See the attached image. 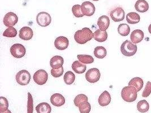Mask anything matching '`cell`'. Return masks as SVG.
Returning <instances> with one entry per match:
<instances>
[{
    "label": "cell",
    "instance_id": "d6a6232c",
    "mask_svg": "<svg viewBox=\"0 0 151 113\" xmlns=\"http://www.w3.org/2000/svg\"><path fill=\"white\" fill-rule=\"evenodd\" d=\"M79 109L81 113H89L91 110V106L89 102H84L79 106Z\"/></svg>",
    "mask_w": 151,
    "mask_h": 113
},
{
    "label": "cell",
    "instance_id": "f546056e",
    "mask_svg": "<svg viewBox=\"0 0 151 113\" xmlns=\"http://www.w3.org/2000/svg\"><path fill=\"white\" fill-rule=\"evenodd\" d=\"M87 101H88V97L84 94H80L78 95L74 100V104L77 107H79V105L83 102H87Z\"/></svg>",
    "mask_w": 151,
    "mask_h": 113
},
{
    "label": "cell",
    "instance_id": "6da1fadb",
    "mask_svg": "<svg viewBox=\"0 0 151 113\" xmlns=\"http://www.w3.org/2000/svg\"><path fill=\"white\" fill-rule=\"evenodd\" d=\"M93 37V34L89 28H84L78 30L74 35L76 42L79 44H84L92 40Z\"/></svg>",
    "mask_w": 151,
    "mask_h": 113
},
{
    "label": "cell",
    "instance_id": "7c38bea8",
    "mask_svg": "<svg viewBox=\"0 0 151 113\" xmlns=\"http://www.w3.org/2000/svg\"><path fill=\"white\" fill-rule=\"evenodd\" d=\"M69 41L68 39L63 36L57 37L55 41V46L57 49L63 50L66 49L69 46Z\"/></svg>",
    "mask_w": 151,
    "mask_h": 113
},
{
    "label": "cell",
    "instance_id": "8fae6325",
    "mask_svg": "<svg viewBox=\"0 0 151 113\" xmlns=\"http://www.w3.org/2000/svg\"><path fill=\"white\" fill-rule=\"evenodd\" d=\"M81 6L84 15L91 16H92L95 13L96 9L95 5L89 1H86L83 2Z\"/></svg>",
    "mask_w": 151,
    "mask_h": 113
},
{
    "label": "cell",
    "instance_id": "8992f818",
    "mask_svg": "<svg viewBox=\"0 0 151 113\" xmlns=\"http://www.w3.org/2000/svg\"><path fill=\"white\" fill-rule=\"evenodd\" d=\"M25 47L21 44H15L10 48V53L16 58H21L26 54Z\"/></svg>",
    "mask_w": 151,
    "mask_h": 113
},
{
    "label": "cell",
    "instance_id": "d6986e66",
    "mask_svg": "<svg viewBox=\"0 0 151 113\" xmlns=\"http://www.w3.org/2000/svg\"><path fill=\"white\" fill-rule=\"evenodd\" d=\"M135 8L139 13H145L148 10L149 5L145 0H138L135 4Z\"/></svg>",
    "mask_w": 151,
    "mask_h": 113
},
{
    "label": "cell",
    "instance_id": "277c9868",
    "mask_svg": "<svg viewBox=\"0 0 151 113\" xmlns=\"http://www.w3.org/2000/svg\"><path fill=\"white\" fill-rule=\"evenodd\" d=\"M31 80V75L27 70H23L19 71L16 75V81L21 85L28 84Z\"/></svg>",
    "mask_w": 151,
    "mask_h": 113
},
{
    "label": "cell",
    "instance_id": "44dd1931",
    "mask_svg": "<svg viewBox=\"0 0 151 113\" xmlns=\"http://www.w3.org/2000/svg\"><path fill=\"white\" fill-rule=\"evenodd\" d=\"M143 84L144 82L143 79L139 77L132 79L129 83V85L134 87L137 89V92H139L143 88Z\"/></svg>",
    "mask_w": 151,
    "mask_h": 113
},
{
    "label": "cell",
    "instance_id": "74e56055",
    "mask_svg": "<svg viewBox=\"0 0 151 113\" xmlns=\"http://www.w3.org/2000/svg\"><path fill=\"white\" fill-rule=\"evenodd\" d=\"M0 113H12V112H11L10 110H6L5 112H0Z\"/></svg>",
    "mask_w": 151,
    "mask_h": 113
},
{
    "label": "cell",
    "instance_id": "1f68e13d",
    "mask_svg": "<svg viewBox=\"0 0 151 113\" xmlns=\"http://www.w3.org/2000/svg\"><path fill=\"white\" fill-rule=\"evenodd\" d=\"M72 12L73 15L76 18H81L84 16L82 10V6L79 5H76L72 7Z\"/></svg>",
    "mask_w": 151,
    "mask_h": 113
},
{
    "label": "cell",
    "instance_id": "5b68a950",
    "mask_svg": "<svg viewBox=\"0 0 151 113\" xmlns=\"http://www.w3.org/2000/svg\"><path fill=\"white\" fill-rule=\"evenodd\" d=\"M36 21L40 26L44 27L50 25L52 21V18L48 13L42 11L37 14L36 16Z\"/></svg>",
    "mask_w": 151,
    "mask_h": 113
},
{
    "label": "cell",
    "instance_id": "ffe728a7",
    "mask_svg": "<svg viewBox=\"0 0 151 113\" xmlns=\"http://www.w3.org/2000/svg\"><path fill=\"white\" fill-rule=\"evenodd\" d=\"M93 38L98 42H104L108 38V34L106 31H103L100 29H97L93 33Z\"/></svg>",
    "mask_w": 151,
    "mask_h": 113
},
{
    "label": "cell",
    "instance_id": "2e32d148",
    "mask_svg": "<svg viewBox=\"0 0 151 113\" xmlns=\"http://www.w3.org/2000/svg\"><path fill=\"white\" fill-rule=\"evenodd\" d=\"M130 39L132 43H139L144 39V32L140 29H135L132 32Z\"/></svg>",
    "mask_w": 151,
    "mask_h": 113
},
{
    "label": "cell",
    "instance_id": "d4e9b609",
    "mask_svg": "<svg viewBox=\"0 0 151 113\" xmlns=\"http://www.w3.org/2000/svg\"><path fill=\"white\" fill-rule=\"evenodd\" d=\"M137 109L140 113H146L149 110L150 105L146 100H141L137 103Z\"/></svg>",
    "mask_w": 151,
    "mask_h": 113
},
{
    "label": "cell",
    "instance_id": "603a6c76",
    "mask_svg": "<svg viewBox=\"0 0 151 113\" xmlns=\"http://www.w3.org/2000/svg\"><path fill=\"white\" fill-rule=\"evenodd\" d=\"M36 110L37 113H50L52 108L48 103L42 102L36 106Z\"/></svg>",
    "mask_w": 151,
    "mask_h": 113
},
{
    "label": "cell",
    "instance_id": "30bf717a",
    "mask_svg": "<svg viewBox=\"0 0 151 113\" xmlns=\"http://www.w3.org/2000/svg\"><path fill=\"white\" fill-rule=\"evenodd\" d=\"M125 13L122 7H117L110 12V17L115 22L122 21L124 19Z\"/></svg>",
    "mask_w": 151,
    "mask_h": 113
},
{
    "label": "cell",
    "instance_id": "e0dca14e",
    "mask_svg": "<svg viewBox=\"0 0 151 113\" xmlns=\"http://www.w3.org/2000/svg\"><path fill=\"white\" fill-rule=\"evenodd\" d=\"M64 63V60L62 56H53L50 61V65L53 69H58L62 67Z\"/></svg>",
    "mask_w": 151,
    "mask_h": 113
},
{
    "label": "cell",
    "instance_id": "d590c367",
    "mask_svg": "<svg viewBox=\"0 0 151 113\" xmlns=\"http://www.w3.org/2000/svg\"><path fill=\"white\" fill-rule=\"evenodd\" d=\"M63 67L62 66V67L58 69H52L51 70V75L55 77V78H59L61 77L63 74Z\"/></svg>",
    "mask_w": 151,
    "mask_h": 113
},
{
    "label": "cell",
    "instance_id": "7a4b0ae2",
    "mask_svg": "<svg viewBox=\"0 0 151 113\" xmlns=\"http://www.w3.org/2000/svg\"><path fill=\"white\" fill-rule=\"evenodd\" d=\"M137 89L132 86L125 87L122 90L121 97L124 101L132 102L137 99Z\"/></svg>",
    "mask_w": 151,
    "mask_h": 113
},
{
    "label": "cell",
    "instance_id": "f35d334b",
    "mask_svg": "<svg viewBox=\"0 0 151 113\" xmlns=\"http://www.w3.org/2000/svg\"><path fill=\"white\" fill-rule=\"evenodd\" d=\"M148 31H149V32L151 34V24L149 26V27H148Z\"/></svg>",
    "mask_w": 151,
    "mask_h": 113
},
{
    "label": "cell",
    "instance_id": "ab89813d",
    "mask_svg": "<svg viewBox=\"0 0 151 113\" xmlns=\"http://www.w3.org/2000/svg\"><path fill=\"white\" fill-rule=\"evenodd\" d=\"M92 1H99V0H92Z\"/></svg>",
    "mask_w": 151,
    "mask_h": 113
},
{
    "label": "cell",
    "instance_id": "4fadbf2b",
    "mask_svg": "<svg viewBox=\"0 0 151 113\" xmlns=\"http://www.w3.org/2000/svg\"><path fill=\"white\" fill-rule=\"evenodd\" d=\"M33 35V31L29 27H24L19 31V36L22 40H29L32 38Z\"/></svg>",
    "mask_w": 151,
    "mask_h": 113
},
{
    "label": "cell",
    "instance_id": "4dcf8cb0",
    "mask_svg": "<svg viewBox=\"0 0 151 113\" xmlns=\"http://www.w3.org/2000/svg\"><path fill=\"white\" fill-rule=\"evenodd\" d=\"M17 35V31L13 27H10L4 31L3 36L6 37H15Z\"/></svg>",
    "mask_w": 151,
    "mask_h": 113
},
{
    "label": "cell",
    "instance_id": "836d02e7",
    "mask_svg": "<svg viewBox=\"0 0 151 113\" xmlns=\"http://www.w3.org/2000/svg\"><path fill=\"white\" fill-rule=\"evenodd\" d=\"M34 112V102L32 94L28 93L27 113H33Z\"/></svg>",
    "mask_w": 151,
    "mask_h": 113
},
{
    "label": "cell",
    "instance_id": "8d00e7d4",
    "mask_svg": "<svg viewBox=\"0 0 151 113\" xmlns=\"http://www.w3.org/2000/svg\"><path fill=\"white\" fill-rule=\"evenodd\" d=\"M151 82H148L146 84L145 88L142 93V96H143V97H147L151 94Z\"/></svg>",
    "mask_w": 151,
    "mask_h": 113
},
{
    "label": "cell",
    "instance_id": "3957f363",
    "mask_svg": "<svg viewBox=\"0 0 151 113\" xmlns=\"http://www.w3.org/2000/svg\"><path fill=\"white\" fill-rule=\"evenodd\" d=\"M137 46L130 41H124L121 46V51L124 56H131L135 55L137 51Z\"/></svg>",
    "mask_w": 151,
    "mask_h": 113
},
{
    "label": "cell",
    "instance_id": "83f0119b",
    "mask_svg": "<svg viewBox=\"0 0 151 113\" xmlns=\"http://www.w3.org/2000/svg\"><path fill=\"white\" fill-rule=\"evenodd\" d=\"M63 79H64L65 83L66 84H72L74 82V81H75L76 76H75L73 72L69 71L66 72L65 73V74L64 75Z\"/></svg>",
    "mask_w": 151,
    "mask_h": 113
},
{
    "label": "cell",
    "instance_id": "e575fe53",
    "mask_svg": "<svg viewBox=\"0 0 151 113\" xmlns=\"http://www.w3.org/2000/svg\"><path fill=\"white\" fill-rule=\"evenodd\" d=\"M9 102L7 99L4 97H0V112L8 110Z\"/></svg>",
    "mask_w": 151,
    "mask_h": 113
},
{
    "label": "cell",
    "instance_id": "cb8c5ba5",
    "mask_svg": "<svg viewBox=\"0 0 151 113\" xmlns=\"http://www.w3.org/2000/svg\"><path fill=\"white\" fill-rule=\"evenodd\" d=\"M140 15L135 12L129 13L126 16V21L128 22V23L131 24H137L140 21Z\"/></svg>",
    "mask_w": 151,
    "mask_h": 113
},
{
    "label": "cell",
    "instance_id": "4316f807",
    "mask_svg": "<svg viewBox=\"0 0 151 113\" xmlns=\"http://www.w3.org/2000/svg\"><path fill=\"white\" fill-rule=\"evenodd\" d=\"M118 32L120 35L127 36L130 32V28L127 24H120L118 27Z\"/></svg>",
    "mask_w": 151,
    "mask_h": 113
},
{
    "label": "cell",
    "instance_id": "484cf974",
    "mask_svg": "<svg viewBox=\"0 0 151 113\" xmlns=\"http://www.w3.org/2000/svg\"><path fill=\"white\" fill-rule=\"evenodd\" d=\"M106 50L103 46H97L94 50V55L97 58L103 59L106 56Z\"/></svg>",
    "mask_w": 151,
    "mask_h": 113
},
{
    "label": "cell",
    "instance_id": "f1b7e54d",
    "mask_svg": "<svg viewBox=\"0 0 151 113\" xmlns=\"http://www.w3.org/2000/svg\"><path fill=\"white\" fill-rule=\"evenodd\" d=\"M77 57L79 61L82 64H90L94 62L93 58L89 55L81 54V55H78Z\"/></svg>",
    "mask_w": 151,
    "mask_h": 113
},
{
    "label": "cell",
    "instance_id": "ac0fdd59",
    "mask_svg": "<svg viewBox=\"0 0 151 113\" xmlns=\"http://www.w3.org/2000/svg\"><path fill=\"white\" fill-rule=\"evenodd\" d=\"M98 102L99 105L101 106H106L108 105L111 102V96L110 93L106 91L101 93Z\"/></svg>",
    "mask_w": 151,
    "mask_h": 113
},
{
    "label": "cell",
    "instance_id": "5bb4252c",
    "mask_svg": "<svg viewBox=\"0 0 151 113\" xmlns=\"http://www.w3.org/2000/svg\"><path fill=\"white\" fill-rule=\"evenodd\" d=\"M50 102L55 106L60 107L62 106L65 103V99L60 93H55L50 97Z\"/></svg>",
    "mask_w": 151,
    "mask_h": 113
},
{
    "label": "cell",
    "instance_id": "52a82bcc",
    "mask_svg": "<svg viewBox=\"0 0 151 113\" xmlns=\"http://www.w3.org/2000/svg\"><path fill=\"white\" fill-rule=\"evenodd\" d=\"M48 75L47 71L44 70L37 71L34 75L33 79L35 82L38 85L45 84L48 80Z\"/></svg>",
    "mask_w": 151,
    "mask_h": 113
},
{
    "label": "cell",
    "instance_id": "7402d4cb",
    "mask_svg": "<svg viewBox=\"0 0 151 113\" xmlns=\"http://www.w3.org/2000/svg\"><path fill=\"white\" fill-rule=\"evenodd\" d=\"M72 69L77 74L84 73L87 69V66L80 61H76L72 64Z\"/></svg>",
    "mask_w": 151,
    "mask_h": 113
},
{
    "label": "cell",
    "instance_id": "9a60e30c",
    "mask_svg": "<svg viewBox=\"0 0 151 113\" xmlns=\"http://www.w3.org/2000/svg\"><path fill=\"white\" fill-rule=\"evenodd\" d=\"M97 25L100 29L103 31H106L110 25V19L108 16H101L97 21Z\"/></svg>",
    "mask_w": 151,
    "mask_h": 113
},
{
    "label": "cell",
    "instance_id": "9c48e42d",
    "mask_svg": "<svg viewBox=\"0 0 151 113\" xmlns=\"http://www.w3.org/2000/svg\"><path fill=\"white\" fill-rule=\"evenodd\" d=\"M18 21V16L13 12H9L6 14L4 18V24L7 27H13Z\"/></svg>",
    "mask_w": 151,
    "mask_h": 113
},
{
    "label": "cell",
    "instance_id": "ba28073f",
    "mask_svg": "<svg viewBox=\"0 0 151 113\" xmlns=\"http://www.w3.org/2000/svg\"><path fill=\"white\" fill-rule=\"evenodd\" d=\"M101 77V74L99 69L96 68H92L89 69L86 72V79L91 83H95L98 82Z\"/></svg>",
    "mask_w": 151,
    "mask_h": 113
}]
</instances>
